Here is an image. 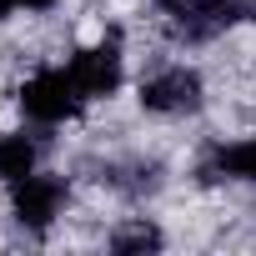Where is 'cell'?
Segmentation results:
<instances>
[{
    "label": "cell",
    "instance_id": "obj_8",
    "mask_svg": "<svg viewBox=\"0 0 256 256\" xmlns=\"http://www.w3.org/2000/svg\"><path fill=\"white\" fill-rule=\"evenodd\" d=\"M156 246H161V231L146 226V221H136V226H126V231L110 236V251H120V256L126 251H156Z\"/></svg>",
    "mask_w": 256,
    "mask_h": 256
},
{
    "label": "cell",
    "instance_id": "obj_2",
    "mask_svg": "<svg viewBox=\"0 0 256 256\" xmlns=\"http://www.w3.org/2000/svg\"><path fill=\"white\" fill-rule=\"evenodd\" d=\"M80 86H76V76L70 70H36L26 86H20V110L30 116V120H40V126H60V120H70L76 110H80Z\"/></svg>",
    "mask_w": 256,
    "mask_h": 256
},
{
    "label": "cell",
    "instance_id": "obj_7",
    "mask_svg": "<svg viewBox=\"0 0 256 256\" xmlns=\"http://www.w3.org/2000/svg\"><path fill=\"white\" fill-rule=\"evenodd\" d=\"M36 141H26V136H0V181H26L30 171H36Z\"/></svg>",
    "mask_w": 256,
    "mask_h": 256
},
{
    "label": "cell",
    "instance_id": "obj_5",
    "mask_svg": "<svg viewBox=\"0 0 256 256\" xmlns=\"http://www.w3.org/2000/svg\"><path fill=\"white\" fill-rule=\"evenodd\" d=\"M10 206H16V221H20V226L46 231V226L60 216V206H66V181H60V176H36V171H30L26 181H16Z\"/></svg>",
    "mask_w": 256,
    "mask_h": 256
},
{
    "label": "cell",
    "instance_id": "obj_1",
    "mask_svg": "<svg viewBox=\"0 0 256 256\" xmlns=\"http://www.w3.org/2000/svg\"><path fill=\"white\" fill-rule=\"evenodd\" d=\"M241 20H256V0H186V6H171L176 40H211Z\"/></svg>",
    "mask_w": 256,
    "mask_h": 256
},
{
    "label": "cell",
    "instance_id": "obj_3",
    "mask_svg": "<svg viewBox=\"0 0 256 256\" xmlns=\"http://www.w3.org/2000/svg\"><path fill=\"white\" fill-rule=\"evenodd\" d=\"M141 106L156 116H186L201 106V76L186 66H166V70L141 80Z\"/></svg>",
    "mask_w": 256,
    "mask_h": 256
},
{
    "label": "cell",
    "instance_id": "obj_4",
    "mask_svg": "<svg viewBox=\"0 0 256 256\" xmlns=\"http://www.w3.org/2000/svg\"><path fill=\"white\" fill-rule=\"evenodd\" d=\"M70 76H76V86H80L86 100L116 96V86H120V36L110 30L100 46H86V50L70 60Z\"/></svg>",
    "mask_w": 256,
    "mask_h": 256
},
{
    "label": "cell",
    "instance_id": "obj_6",
    "mask_svg": "<svg viewBox=\"0 0 256 256\" xmlns=\"http://www.w3.org/2000/svg\"><path fill=\"white\" fill-rule=\"evenodd\" d=\"M201 176H231V181H256V136L236 146H216L201 166Z\"/></svg>",
    "mask_w": 256,
    "mask_h": 256
},
{
    "label": "cell",
    "instance_id": "obj_11",
    "mask_svg": "<svg viewBox=\"0 0 256 256\" xmlns=\"http://www.w3.org/2000/svg\"><path fill=\"white\" fill-rule=\"evenodd\" d=\"M161 6H176V0H161Z\"/></svg>",
    "mask_w": 256,
    "mask_h": 256
},
{
    "label": "cell",
    "instance_id": "obj_9",
    "mask_svg": "<svg viewBox=\"0 0 256 256\" xmlns=\"http://www.w3.org/2000/svg\"><path fill=\"white\" fill-rule=\"evenodd\" d=\"M20 6H26V10H50L56 0H20Z\"/></svg>",
    "mask_w": 256,
    "mask_h": 256
},
{
    "label": "cell",
    "instance_id": "obj_10",
    "mask_svg": "<svg viewBox=\"0 0 256 256\" xmlns=\"http://www.w3.org/2000/svg\"><path fill=\"white\" fill-rule=\"evenodd\" d=\"M16 6H20V0H0V20H6V16H10Z\"/></svg>",
    "mask_w": 256,
    "mask_h": 256
}]
</instances>
